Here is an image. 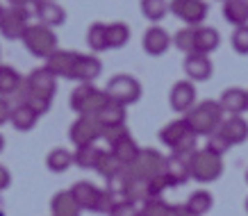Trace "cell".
Returning a JSON list of instances; mask_svg holds the SVG:
<instances>
[{
  "label": "cell",
  "instance_id": "44dd1931",
  "mask_svg": "<svg viewBox=\"0 0 248 216\" xmlns=\"http://www.w3.org/2000/svg\"><path fill=\"white\" fill-rule=\"evenodd\" d=\"M125 173H128V169H125ZM123 196H125V201H130V202H141V205L146 201L155 198L151 180L135 178V175H130V173H128V178H125V191H123Z\"/></svg>",
  "mask_w": 248,
  "mask_h": 216
},
{
  "label": "cell",
  "instance_id": "c3c4849f",
  "mask_svg": "<svg viewBox=\"0 0 248 216\" xmlns=\"http://www.w3.org/2000/svg\"><path fill=\"white\" fill-rule=\"evenodd\" d=\"M0 216H5V212H2V209H0Z\"/></svg>",
  "mask_w": 248,
  "mask_h": 216
},
{
  "label": "cell",
  "instance_id": "6da1fadb",
  "mask_svg": "<svg viewBox=\"0 0 248 216\" xmlns=\"http://www.w3.org/2000/svg\"><path fill=\"white\" fill-rule=\"evenodd\" d=\"M55 91H57V77H55L46 66L34 68V71L25 77L21 100H25L30 107H34L39 114H46L50 109Z\"/></svg>",
  "mask_w": 248,
  "mask_h": 216
},
{
  "label": "cell",
  "instance_id": "f6af8a7d",
  "mask_svg": "<svg viewBox=\"0 0 248 216\" xmlns=\"http://www.w3.org/2000/svg\"><path fill=\"white\" fill-rule=\"evenodd\" d=\"M173 216H198V214H194L191 209H187V205H175V212H173Z\"/></svg>",
  "mask_w": 248,
  "mask_h": 216
},
{
  "label": "cell",
  "instance_id": "74e56055",
  "mask_svg": "<svg viewBox=\"0 0 248 216\" xmlns=\"http://www.w3.org/2000/svg\"><path fill=\"white\" fill-rule=\"evenodd\" d=\"M175 205H169L162 198H151L141 205V216H173Z\"/></svg>",
  "mask_w": 248,
  "mask_h": 216
},
{
  "label": "cell",
  "instance_id": "9a60e30c",
  "mask_svg": "<svg viewBox=\"0 0 248 216\" xmlns=\"http://www.w3.org/2000/svg\"><path fill=\"white\" fill-rule=\"evenodd\" d=\"M76 62H78V52H73V50H55L53 55L46 60V68H48L55 77L71 80L73 68H76Z\"/></svg>",
  "mask_w": 248,
  "mask_h": 216
},
{
  "label": "cell",
  "instance_id": "9c48e42d",
  "mask_svg": "<svg viewBox=\"0 0 248 216\" xmlns=\"http://www.w3.org/2000/svg\"><path fill=\"white\" fill-rule=\"evenodd\" d=\"M103 132L105 127L100 125L98 116H78L68 127V139L71 143H76V148H80V146H89L103 139Z\"/></svg>",
  "mask_w": 248,
  "mask_h": 216
},
{
  "label": "cell",
  "instance_id": "60d3db41",
  "mask_svg": "<svg viewBox=\"0 0 248 216\" xmlns=\"http://www.w3.org/2000/svg\"><path fill=\"white\" fill-rule=\"evenodd\" d=\"M109 216H141V209H137V202L121 201L119 205L109 212Z\"/></svg>",
  "mask_w": 248,
  "mask_h": 216
},
{
  "label": "cell",
  "instance_id": "f546056e",
  "mask_svg": "<svg viewBox=\"0 0 248 216\" xmlns=\"http://www.w3.org/2000/svg\"><path fill=\"white\" fill-rule=\"evenodd\" d=\"M73 164H76V157L66 148H53L48 153V157H46V166H48V171L53 173H64Z\"/></svg>",
  "mask_w": 248,
  "mask_h": 216
},
{
  "label": "cell",
  "instance_id": "2e32d148",
  "mask_svg": "<svg viewBox=\"0 0 248 216\" xmlns=\"http://www.w3.org/2000/svg\"><path fill=\"white\" fill-rule=\"evenodd\" d=\"M191 132H194V130L189 125L187 116H185V119H175V121H171V123H166V125L159 130V141L164 143V146H169L171 150H175Z\"/></svg>",
  "mask_w": 248,
  "mask_h": 216
},
{
  "label": "cell",
  "instance_id": "d590c367",
  "mask_svg": "<svg viewBox=\"0 0 248 216\" xmlns=\"http://www.w3.org/2000/svg\"><path fill=\"white\" fill-rule=\"evenodd\" d=\"M107 41L109 48H123L130 41V28L125 23H107Z\"/></svg>",
  "mask_w": 248,
  "mask_h": 216
},
{
  "label": "cell",
  "instance_id": "4316f807",
  "mask_svg": "<svg viewBox=\"0 0 248 216\" xmlns=\"http://www.w3.org/2000/svg\"><path fill=\"white\" fill-rule=\"evenodd\" d=\"M221 44V37L218 32L210 25H198L196 28V52H203V55H210L214 52Z\"/></svg>",
  "mask_w": 248,
  "mask_h": 216
},
{
  "label": "cell",
  "instance_id": "7bdbcfd3",
  "mask_svg": "<svg viewBox=\"0 0 248 216\" xmlns=\"http://www.w3.org/2000/svg\"><path fill=\"white\" fill-rule=\"evenodd\" d=\"M12 107H14V105L9 103L7 98L0 96V125H5V123L12 119Z\"/></svg>",
  "mask_w": 248,
  "mask_h": 216
},
{
  "label": "cell",
  "instance_id": "681fc988",
  "mask_svg": "<svg viewBox=\"0 0 248 216\" xmlns=\"http://www.w3.org/2000/svg\"><path fill=\"white\" fill-rule=\"evenodd\" d=\"M246 212H248V198H246Z\"/></svg>",
  "mask_w": 248,
  "mask_h": 216
},
{
  "label": "cell",
  "instance_id": "ab89813d",
  "mask_svg": "<svg viewBox=\"0 0 248 216\" xmlns=\"http://www.w3.org/2000/svg\"><path fill=\"white\" fill-rule=\"evenodd\" d=\"M230 44H232L234 52H239V55H248V25H239V28H234Z\"/></svg>",
  "mask_w": 248,
  "mask_h": 216
},
{
  "label": "cell",
  "instance_id": "8fae6325",
  "mask_svg": "<svg viewBox=\"0 0 248 216\" xmlns=\"http://www.w3.org/2000/svg\"><path fill=\"white\" fill-rule=\"evenodd\" d=\"M164 178L169 180V185L180 186L191 180V155H182V153H171L166 157L164 164Z\"/></svg>",
  "mask_w": 248,
  "mask_h": 216
},
{
  "label": "cell",
  "instance_id": "ac0fdd59",
  "mask_svg": "<svg viewBox=\"0 0 248 216\" xmlns=\"http://www.w3.org/2000/svg\"><path fill=\"white\" fill-rule=\"evenodd\" d=\"M100 73H103V64H100V60H98L96 55H78V62H76L71 80H76L80 84H87V82H93Z\"/></svg>",
  "mask_w": 248,
  "mask_h": 216
},
{
  "label": "cell",
  "instance_id": "7402d4cb",
  "mask_svg": "<svg viewBox=\"0 0 248 216\" xmlns=\"http://www.w3.org/2000/svg\"><path fill=\"white\" fill-rule=\"evenodd\" d=\"M41 114L34 109V107H30V105L25 103V100H21V103H16L14 107H12V125L18 130V132H30L32 127L37 125V121Z\"/></svg>",
  "mask_w": 248,
  "mask_h": 216
},
{
  "label": "cell",
  "instance_id": "83f0119b",
  "mask_svg": "<svg viewBox=\"0 0 248 216\" xmlns=\"http://www.w3.org/2000/svg\"><path fill=\"white\" fill-rule=\"evenodd\" d=\"M223 16L234 28L248 25V0H226L223 2Z\"/></svg>",
  "mask_w": 248,
  "mask_h": 216
},
{
  "label": "cell",
  "instance_id": "7a4b0ae2",
  "mask_svg": "<svg viewBox=\"0 0 248 216\" xmlns=\"http://www.w3.org/2000/svg\"><path fill=\"white\" fill-rule=\"evenodd\" d=\"M223 114L226 112L221 109L218 100H203L187 114V121L198 137H212L223 125Z\"/></svg>",
  "mask_w": 248,
  "mask_h": 216
},
{
  "label": "cell",
  "instance_id": "836d02e7",
  "mask_svg": "<svg viewBox=\"0 0 248 216\" xmlns=\"http://www.w3.org/2000/svg\"><path fill=\"white\" fill-rule=\"evenodd\" d=\"M141 14L148 18V21L157 23L166 16V12H171V5L166 0H141Z\"/></svg>",
  "mask_w": 248,
  "mask_h": 216
},
{
  "label": "cell",
  "instance_id": "4fadbf2b",
  "mask_svg": "<svg viewBox=\"0 0 248 216\" xmlns=\"http://www.w3.org/2000/svg\"><path fill=\"white\" fill-rule=\"evenodd\" d=\"M76 202L80 205V209L84 212H98L100 209V198H103V189H98L91 182H76V185L68 189Z\"/></svg>",
  "mask_w": 248,
  "mask_h": 216
},
{
  "label": "cell",
  "instance_id": "484cf974",
  "mask_svg": "<svg viewBox=\"0 0 248 216\" xmlns=\"http://www.w3.org/2000/svg\"><path fill=\"white\" fill-rule=\"evenodd\" d=\"M98 121H100V125L105 127H119V125H125V105L121 103H114V100H109V103L98 112Z\"/></svg>",
  "mask_w": 248,
  "mask_h": 216
},
{
  "label": "cell",
  "instance_id": "e575fe53",
  "mask_svg": "<svg viewBox=\"0 0 248 216\" xmlns=\"http://www.w3.org/2000/svg\"><path fill=\"white\" fill-rule=\"evenodd\" d=\"M212 205H214V198H212L210 191H194V194L187 198V209H191L194 214L198 216H205L207 212L212 209Z\"/></svg>",
  "mask_w": 248,
  "mask_h": 216
},
{
  "label": "cell",
  "instance_id": "5b68a950",
  "mask_svg": "<svg viewBox=\"0 0 248 216\" xmlns=\"http://www.w3.org/2000/svg\"><path fill=\"white\" fill-rule=\"evenodd\" d=\"M221 173H223V157L214 155L207 148L196 150L191 155V180L207 185L221 178Z\"/></svg>",
  "mask_w": 248,
  "mask_h": 216
},
{
  "label": "cell",
  "instance_id": "bcb514c9",
  "mask_svg": "<svg viewBox=\"0 0 248 216\" xmlns=\"http://www.w3.org/2000/svg\"><path fill=\"white\" fill-rule=\"evenodd\" d=\"M9 5H16V7H30V5H34L37 0H7Z\"/></svg>",
  "mask_w": 248,
  "mask_h": 216
},
{
  "label": "cell",
  "instance_id": "30bf717a",
  "mask_svg": "<svg viewBox=\"0 0 248 216\" xmlns=\"http://www.w3.org/2000/svg\"><path fill=\"white\" fill-rule=\"evenodd\" d=\"M171 14L175 18L185 21L191 28L203 25L205 16H207V2L205 0H171Z\"/></svg>",
  "mask_w": 248,
  "mask_h": 216
},
{
  "label": "cell",
  "instance_id": "d4e9b609",
  "mask_svg": "<svg viewBox=\"0 0 248 216\" xmlns=\"http://www.w3.org/2000/svg\"><path fill=\"white\" fill-rule=\"evenodd\" d=\"M80 212L82 209L71 191H57L50 201V214L53 216H80Z\"/></svg>",
  "mask_w": 248,
  "mask_h": 216
},
{
  "label": "cell",
  "instance_id": "3957f363",
  "mask_svg": "<svg viewBox=\"0 0 248 216\" xmlns=\"http://www.w3.org/2000/svg\"><path fill=\"white\" fill-rule=\"evenodd\" d=\"M71 109L78 112L80 116H98V112L109 103V96L105 93V89H96L93 82L78 84L76 89L71 91Z\"/></svg>",
  "mask_w": 248,
  "mask_h": 216
},
{
  "label": "cell",
  "instance_id": "cb8c5ba5",
  "mask_svg": "<svg viewBox=\"0 0 248 216\" xmlns=\"http://www.w3.org/2000/svg\"><path fill=\"white\" fill-rule=\"evenodd\" d=\"M23 84H25V80L18 75V71L14 66L0 64V96L2 98L14 96V93H18L23 89Z\"/></svg>",
  "mask_w": 248,
  "mask_h": 216
},
{
  "label": "cell",
  "instance_id": "f35d334b",
  "mask_svg": "<svg viewBox=\"0 0 248 216\" xmlns=\"http://www.w3.org/2000/svg\"><path fill=\"white\" fill-rule=\"evenodd\" d=\"M205 148L210 150V153H214V155L223 157L228 150L232 148V146H230V141H228V139H226V137H223L221 132H214L212 137H207V143H205Z\"/></svg>",
  "mask_w": 248,
  "mask_h": 216
},
{
  "label": "cell",
  "instance_id": "277c9868",
  "mask_svg": "<svg viewBox=\"0 0 248 216\" xmlns=\"http://www.w3.org/2000/svg\"><path fill=\"white\" fill-rule=\"evenodd\" d=\"M23 44H25L30 55L41 57V60H48L55 50H60L57 48V34L53 32V28L41 25V23L28 28V32L23 34Z\"/></svg>",
  "mask_w": 248,
  "mask_h": 216
},
{
  "label": "cell",
  "instance_id": "816d5d0a",
  "mask_svg": "<svg viewBox=\"0 0 248 216\" xmlns=\"http://www.w3.org/2000/svg\"><path fill=\"white\" fill-rule=\"evenodd\" d=\"M223 2H226V0H223Z\"/></svg>",
  "mask_w": 248,
  "mask_h": 216
},
{
  "label": "cell",
  "instance_id": "5bb4252c",
  "mask_svg": "<svg viewBox=\"0 0 248 216\" xmlns=\"http://www.w3.org/2000/svg\"><path fill=\"white\" fill-rule=\"evenodd\" d=\"M212 60L210 55H203V52H191L185 57V73L191 82H205L212 77Z\"/></svg>",
  "mask_w": 248,
  "mask_h": 216
},
{
  "label": "cell",
  "instance_id": "4dcf8cb0",
  "mask_svg": "<svg viewBox=\"0 0 248 216\" xmlns=\"http://www.w3.org/2000/svg\"><path fill=\"white\" fill-rule=\"evenodd\" d=\"M100 155H103V150L98 148L96 143H89V146H80V148H76V153H73V157H76V166L84 169V171H91V169L96 171Z\"/></svg>",
  "mask_w": 248,
  "mask_h": 216
},
{
  "label": "cell",
  "instance_id": "d6986e66",
  "mask_svg": "<svg viewBox=\"0 0 248 216\" xmlns=\"http://www.w3.org/2000/svg\"><path fill=\"white\" fill-rule=\"evenodd\" d=\"M141 46L146 55H151V57H159V55H164L169 50V46H171V37H169V32L162 30V28H148V30L143 32V39H141Z\"/></svg>",
  "mask_w": 248,
  "mask_h": 216
},
{
  "label": "cell",
  "instance_id": "ffe728a7",
  "mask_svg": "<svg viewBox=\"0 0 248 216\" xmlns=\"http://www.w3.org/2000/svg\"><path fill=\"white\" fill-rule=\"evenodd\" d=\"M218 105L228 116H241L248 109V91L237 89V87L226 89L218 98Z\"/></svg>",
  "mask_w": 248,
  "mask_h": 216
},
{
  "label": "cell",
  "instance_id": "b9f144b4",
  "mask_svg": "<svg viewBox=\"0 0 248 216\" xmlns=\"http://www.w3.org/2000/svg\"><path fill=\"white\" fill-rule=\"evenodd\" d=\"M128 127L125 125H119V127H107L105 132H103V139H105L107 143H109V146H114V143L116 141H121V139H123V137H128Z\"/></svg>",
  "mask_w": 248,
  "mask_h": 216
},
{
  "label": "cell",
  "instance_id": "d6a6232c",
  "mask_svg": "<svg viewBox=\"0 0 248 216\" xmlns=\"http://www.w3.org/2000/svg\"><path fill=\"white\" fill-rule=\"evenodd\" d=\"M123 169H125V166L121 164L119 157L114 155L112 150H103V155H100V159H98L96 173H100L105 180H109V178H114V175H119Z\"/></svg>",
  "mask_w": 248,
  "mask_h": 216
},
{
  "label": "cell",
  "instance_id": "7dc6e473",
  "mask_svg": "<svg viewBox=\"0 0 248 216\" xmlns=\"http://www.w3.org/2000/svg\"><path fill=\"white\" fill-rule=\"evenodd\" d=\"M2 150H5V137L0 134V153H2Z\"/></svg>",
  "mask_w": 248,
  "mask_h": 216
},
{
  "label": "cell",
  "instance_id": "ba28073f",
  "mask_svg": "<svg viewBox=\"0 0 248 216\" xmlns=\"http://www.w3.org/2000/svg\"><path fill=\"white\" fill-rule=\"evenodd\" d=\"M164 164H166V157L162 153H157L155 148H146L128 166V173L141 180H155L164 173Z\"/></svg>",
  "mask_w": 248,
  "mask_h": 216
},
{
  "label": "cell",
  "instance_id": "f907efd6",
  "mask_svg": "<svg viewBox=\"0 0 248 216\" xmlns=\"http://www.w3.org/2000/svg\"><path fill=\"white\" fill-rule=\"evenodd\" d=\"M246 182H248V171H246Z\"/></svg>",
  "mask_w": 248,
  "mask_h": 216
},
{
  "label": "cell",
  "instance_id": "603a6c76",
  "mask_svg": "<svg viewBox=\"0 0 248 216\" xmlns=\"http://www.w3.org/2000/svg\"><path fill=\"white\" fill-rule=\"evenodd\" d=\"M218 132L230 141V146H239L248 139V121L244 116H228Z\"/></svg>",
  "mask_w": 248,
  "mask_h": 216
},
{
  "label": "cell",
  "instance_id": "e0dca14e",
  "mask_svg": "<svg viewBox=\"0 0 248 216\" xmlns=\"http://www.w3.org/2000/svg\"><path fill=\"white\" fill-rule=\"evenodd\" d=\"M34 16L39 18L41 25H48V28L64 25V21H66L64 7L60 2H55V0H37L34 2Z\"/></svg>",
  "mask_w": 248,
  "mask_h": 216
},
{
  "label": "cell",
  "instance_id": "7c38bea8",
  "mask_svg": "<svg viewBox=\"0 0 248 216\" xmlns=\"http://www.w3.org/2000/svg\"><path fill=\"white\" fill-rule=\"evenodd\" d=\"M173 112L189 114L196 107V87L191 80H180V82L173 84L171 96H169Z\"/></svg>",
  "mask_w": 248,
  "mask_h": 216
},
{
  "label": "cell",
  "instance_id": "8d00e7d4",
  "mask_svg": "<svg viewBox=\"0 0 248 216\" xmlns=\"http://www.w3.org/2000/svg\"><path fill=\"white\" fill-rule=\"evenodd\" d=\"M173 44H175V48H178V50L185 52V55L196 52V28L187 25V28L178 30L175 34H173Z\"/></svg>",
  "mask_w": 248,
  "mask_h": 216
},
{
  "label": "cell",
  "instance_id": "8992f818",
  "mask_svg": "<svg viewBox=\"0 0 248 216\" xmlns=\"http://www.w3.org/2000/svg\"><path fill=\"white\" fill-rule=\"evenodd\" d=\"M30 28V12L28 7H16V5H7L0 7V34L9 41L23 39V34Z\"/></svg>",
  "mask_w": 248,
  "mask_h": 216
},
{
  "label": "cell",
  "instance_id": "52a82bcc",
  "mask_svg": "<svg viewBox=\"0 0 248 216\" xmlns=\"http://www.w3.org/2000/svg\"><path fill=\"white\" fill-rule=\"evenodd\" d=\"M105 93L109 96V100L114 103H121V105H135L139 98H141V82L132 77V75H114L112 80L107 82L105 87Z\"/></svg>",
  "mask_w": 248,
  "mask_h": 216
},
{
  "label": "cell",
  "instance_id": "f1b7e54d",
  "mask_svg": "<svg viewBox=\"0 0 248 216\" xmlns=\"http://www.w3.org/2000/svg\"><path fill=\"white\" fill-rule=\"evenodd\" d=\"M109 150H112L114 155L119 157V162H121L123 166H125V169H128V166L137 159V155L141 153V148H139V146H137V141L132 139V134H128V137H123V139L114 143V146H112Z\"/></svg>",
  "mask_w": 248,
  "mask_h": 216
},
{
  "label": "cell",
  "instance_id": "1f68e13d",
  "mask_svg": "<svg viewBox=\"0 0 248 216\" xmlns=\"http://www.w3.org/2000/svg\"><path fill=\"white\" fill-rule=\"evenodd\" d=\"M87 46L93 52L109 50V41H107V23H91L87 30Z\"/></svg>",
  "mask_w": 248,
  "mask_h": 216
},
{
  "label": "cell",
  "instance_id": "ee69618b",
  "mask_svg": "<svg viewBox=\"0 0 248 216\" xmlns=\"http://www.w3.org/2000/svg\"><path fill=\"white\" fill-rule=\"evenodd\" d=\"M9 185H12V173H9V169L0 166V191H2V189H7Z\"/></svg>",
  "mask_w": 248,
  "mask_h": 216
}]
</instances>
